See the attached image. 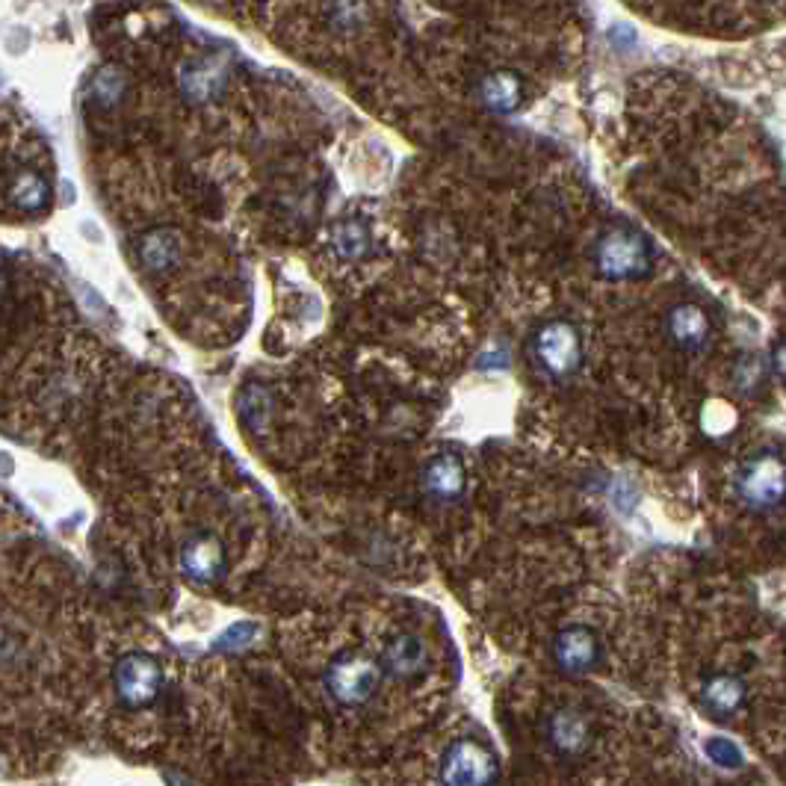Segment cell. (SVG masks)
Instances as JSON below:
<instances>
[{
	"instance_id": "obj_1",
	"label": "cell",
	"mask_w": 786,
	"mask_h": 786,
	"mask_svg": "<svg viewBox=\"0 0 786 786\" xmlns=\"http://www.w3.org/2000/svg\"><path fill=\"white\" fill-rule=\"evenodd\" d=\"M594 272L606 281H642L654 269V249L648 237L633 225L606 228L591 249Z\"/></svg>"
},
{
	"instance_id": "obj_2",
	"label": "cell",
	"mask_w": 786,
	"mask_h": 786,
	"mask_svg": "<svg viewBox=\"0 0 786 786\" xmlns=\"http://www.w3.org/2000/svg\"><path fill=\"white\" fill-rule=\"evenodd\" d=\"M532 361L553 382H568L583 367V334L571 320H547L535 328L529 343Z\"/></svg>"
},
{
	"instance_id": "obj_3",
	"label": "cell",
	"mask_w": 786,
	"mask_h": 786,
	"mask_svg": "<svg viewBox=\"0 0 786 786\" xmlns=\"http://www.w3.org/2000/svg\"><path fill=\"white\" fill-rule=\"evenodd\" d=\"M382 686V665L358 651L334 656L326 668V689L340 707H361L373 701Z\"/></svg>"
},
{
	"instance_id": "obj_4",
	"label": "cell",
	"mask_w": 786,
	"mask_h": 786,
	"mask_svg": "<svg viewBox=\"0 0 786 786\" xmlns=\"http://www.w3.org/2000/svg\"><path fill=\"white\" fill-rule=\"evenodd\" d=\"M784 456L760 453L748 459L736 473V497L751 512H772L784 500Z\"/></svg>"
},
{
	"instance_id": "obj_5",
	"label": "cell",
	"mask_w": 786,
	"mask_h": 786,
	"mask_svg": "<svg viewBox=\"0 0 786 786\" xmlns=\"http://www.w3.org/2000/svg\"><path fill=\"white\" fill-rule=\"evenodd\" d=\"M163 689V668L154 656L128 654L116 665V692L119 701L131 710L148 707Z\"/></svg>"
},
{
	"instance_id": "obj_6",
	"label": "cell",
	"mask_w": 786,
	"mask_h": 786,
	"mask_svg": "<svg viewBox=\"0 0 786 786\" xmlns=\"http://www.w3.org/2000/svg\"><path fill=\"white\" fill-rule=\"evenodd\" d=\"M181 571L196 586H213L225 574V547L213 532H196L181 547Z\"/></svg>"
},
{
	"instance_id": "obj_7",
	"label": "cell",
	"mask_w": 786,
	"mask_h": 786,
	"mask_svg": "<svg viewBox=\"0 0 786 786\" xmlns=\"http://www.w3.org/2000/svg\"><path fill=\"white\" fill-rule=\"evenodd\" d=\"M476 101L482 110L494 113V116H512L524 107L526 101V83L524 77L512 68H497L488 71L476 89H473Z\"/></svg>"
},
{
	"instance_id": "obj_8",
	"label": "cell",
	"mask_w": 786,
	"mask_h": 786,
	"mask_svg": "<svg viewBox=\"0 0 786 786\" xmlns=\"http://www.w3.org/2000/svg\"><path fill=\"white\" fill-rule=\"evenodd\" d=\"M494 775H497V763L476 742L453 745L441 766V778L447 786H488Z\"/></svg>"
},
{
	"instance_id": "obj_9",
	"label": "cell",
	"mask_w": 786,
	"mask_h": 786,
	"mask_svg": "<svg viewBox=\"0 0 786 786\" xmlns=\"http://www.w3.org/2000/svg\"><path fill=\"white\" fill-rule=\"evenodd\" d=\"M423 494L435 503H456L467 488V470L456 453H438L423 464Z\"/></svg>"
},
{
	"instance_id": "obj_10",
	"label": "cell",
	"mask_w": 786,
	"mask_h": 786,
	"mask_svg": "<svg viewBox=\"0 0 786 786\" xmlns=\"http://www.w3.org/2000/svg\"><path fill=\"white\" fill-rule=\"evenodd\" d=\"M665 334L668 340L683 352H701L713 340V320L701 305L683 302L674 305L665 317Z\"/></svg>"
},
{
	"instance_id": "obj_11",
	"label": "cell",
	"mask_w": 786,
	"mask_h": 786,
	"mask_svg": "<svg viewBox=\"0 0 786 786\" xmlns=\"http://www.w3.org/2000/svg\"><path fill=\"white\" fill-rule=\"evenodd\" d=\"M181 92L196 101V104H207L216 95H222L225 83H228V63L219 54H207L198 57L193 63H187L181 71Z\"/></svg>"
},
{
	"instance_id": "obj_12",
	"label": "cell",
	"mask_w": 786,
	"mask_h": 786,
	"mask_svg": "<svg viewBox=\"0 0 786 786\" xmlns=\"http://www.w3.org/2000/svg\"><path fill=\"white\" fill-rule=\"evenodd\" d=\"M553 654H556V662H559L565 671L583 674V671H589V668L597 665V656H600L597 633H594L591 627H583V624L565 627V630L556 636Z\"/></svg>"
},
{
	"instance_id": "obj_13",
	"label": "cell",
	"mask_w": 786,
	"mask_h": 786,
	"mask_svg": "<svg viewBox=\"0 0 786 786\" xmlns=\"http://www.w3.org/2000/svg\"><path fill=\"white\" fill-rule=\"evenodd\" d=\"M136 255L148 272H169L184 255V237L175 228H154L139 237Z\"/></svg>"
},
{
	"instance_id": "obj_14",
	"label": "cell",
	"mask_w": 786,
	"mask_h": 786,
	"mask_svg": "<svg viewBox=\"0 0 786 786\" xmlns=\"http://www.w3.org/2000/svg\"><path fill=\"white\" fill-rule=\"evenodd\" d=\"M385 668L391 671L393 677H402V680H414L420 674H426L429 668V654H426V645L411 636V633H396L391 642L385 645Z\"/></svg>"
},
{
	"instance_id": "obj_15",
	"label": "cell",
	"mask_w": 786,
	"mask_h": 786,
	"mask_svg": "<svg viewBox=\"0 0 786 786\" xmlns=\"http://www.w3.org/2000/svg\"><path fill=\"white\" fill-rule=\"evenodd\" d=\"M331 249L340 261H364L373 255V234L361 219H340L331 228Z\"/></svg>"
},
{
	"instance_id": "obj_16",
	"label": "cell",
	"mask_w": 786,
	"mask_h": 786,
	"mask_svg": "<svg viewBox=\"0 0 786 786\" xmlns=\"http://www.w3.org/2000/svg\"><path fill=\"white\" fill-rule=\"evenodd\" d=\"M742 680L733 674H719L704 686V701L716 710V713H733L742 704Z\"/></svg>"
},
{
	"instance_id": "obj_17",
	"label": "cell",
	"mask_w": 786,
	"mask_h": 786,
	"mask_svg": "<svg viewBox=\"0 0 786 786\" xmlns=\"http://www.w3.org/2000/svg\"><path fill=\"white\" fill-rule=\"evenodd\" d=\"M586 733H589V724L574 713H559L553 721V736L568 751H577L586 742Z\"/></svg>"
},
{
	"instance_id": "obj_18",
	"label": "cell",
	"mask_w": 786,
	"mask_h": 786,
	"mask_svg": "<svg viewBox=\"0 0 786 786\" xmlns=\"http://www.w3.org/2000/svg\"><path fill=\"white\" fill-rule=\"evenodd\" d=\"M763 376H766V364H763L760 358H754V355L739 358L736 367H733V385H736V391L739 393L757 391L760 382H763Z\"/></svg>"
},
{
	"instance_id": "obj_19",
	"label": "cell",
	"mask_w": 786,
	"mask_h": 786,
	"mask_svg": "<svg viewBox=\"0 0 786 786\" xmlns=\"http://www.w3.org/2000/svg\"><path fill=\"white\" fill-rule=\"evenodd\" d=\"M772 361H775V379L781 382V379H784V343H781V340L775 343V352H772Z\"/></svg>"
}]
</instances>
